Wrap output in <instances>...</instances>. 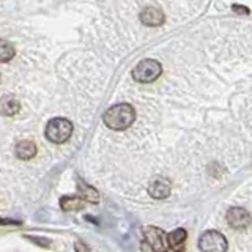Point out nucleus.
<instances>
[{"label": "nucleus", "mask_w": 252, "mask_h": 252, "mask_svg": "<svg viewBox=\"0 0 252 252\" xmlns=\"http://www.w3.org/2000/svg\"><path fill=\"white\" fill-rule=\"evenodd\" d=\"M164 252H181V251H178V248H167Z\"/></svg>", "instance_id": "18"}, {"label": "nucleus", "mask_w": 252, "mask_h": 252, "mask_svg": "<svg viewBox=\"0 0 252 252\" xmlns=\"http://www.w3.org/2000/svg\"><path fill=\"white\" fill-rule=\"evenodd\" d=\"M199 248L202 252H227L228 243L227 238L216 230H207L200 235Z\"/></svg>", "instance_id": "4"}, {"label": "nucleus", "mask_w": 252, "mask_h": 252, "mask_svg": "<svg viewBox=\"0 0 252 252\" xmlns=\"http://www.w3.org/2000/svg\"><path fill=\"white\" fill-rule=\"evenodd\" d=\"M148 194L158 200L167 199L170 195V181L162 177H156L148 186Z\"/></svg>", "instance_id": "7"}, {"label": "nucleus", "mask_w": 252, "mask_h": 252, "mask_svg": "<svg viewBox=\"0 0 252 252\" xmlns=\"http://www.w3.org/2000/svg\"><path fill=\"white\" fill-rule=\"evenodd\" d=\"M144 241L152 248L153 252H164L167 249V240H165V233L161 230L159 227L148 225L144 228Z\"/></svg>", "instance_id": "5"}, {"label": "nucleus", "mask_w": 252, "mask_h": 252, "mask_svg": "<svg viewBox=\"0 0 252 252\" xmlns=\"http://www.w3.org/2000/svg\"><path fill=\"white\" fill-rule=\"evenodd\" d=\"M71 134H73V123L66 118H52V120L47 123L46 126V137L47 140L54 142V144H63L66 142Z\"/></svg>", "instance_id": "3"}, {"label": "nucleus", "mask_w": 252, "mask_h": 252, "mask_svg": "<svg viewBox=\"0 0 252 252\" xmlns=\"http://www.w3.org/2000/svg\"><path fill=\"white\" fill-rule=\"evenodd\" d=\"M186 230L185 228H177V230L170 232L167 236H165V240H167V246L169 248H181L183 246V243L186 241Z\"/></svg>", "instance_id": "13"}, {"label": "nucleus", "mask_w": 252, "mask_h": 252, "mask_svg": "<svg viewBox=\"0 0 252 252\" xmlns=\"http://www.w3.org/2000/svg\"><path fill=\"white\" fill-rule=\"evenodd\" d=\"M162 74V66L158 60L145 59L140 60L136 66L132 68V79L140 84L155 82L158 77Z\"/></svg>", "instance_id": "2"}, {"label": "nucleus", "mask_w": 252, "mask_h": 252, "mask_svg": "<svg viewBox=\"0 0 252 252\" xmlns=\"http://www.w3.org/2000/svg\"><path fill=\"white\" fill-rule=\"evenodd\" d=\"M140 21L144 22L145 26L158 27V26H162V24H164L165 16H164V13L159 10V8L148 6V8H145V10L140 13Z\"/></svg>", "instance_id": "8"}, {"label": "nucleus", "mask_w": 252, "mask_h": 252, "mask_svg": "<svg viewBox=\"0 0 252 252\" xmlns=\"http://www.w3.org/2000/svg\"><path fill=\"white\" fill-rule=\"evenodd\" d=\"M74 248H76V252H92L90 248L87 246V244H85L84 241H76Z\"/></svg>", "instance_id": "15"}, {"label": "nucleus", "mask_w": 252, "mask_h": 252, "mask_svg": "<svg viewBox=\"0 0 252 252\" xmlns=\"http://www.w3.org/2000/svg\"><path fill=\"white\" fill-rule=\"evenodd\" d=\"M225 218H227V222L233 228H246L251 224V213L240 207H233L228 210Z\"/></svg>", "instance_id": "6"}, {"label": "nucleus", "mask_w": 252, "mask_h": 252, "mask_svg": "<svg viewBox=\"0 0 252 252\" xmlns=\"http://www.w3.org/2000/svg\"><path fill=\"white\" fill-rule=\"evenodd\" d=\"M21 104L18 98H14L13 94H5L0 98V114L5 117H13L19 112Z\"/></svg>", "instance_id": "9"}, {"label": "nucleus", "mask_w": 252, "mask_h": 252, "mask_svg": "<svg viewBox=\"0 0 252 252\" xmlns=\"http://www.w3.org/2000/svg\"><path fill=\"white\" fill-rule=\"evenodd\" d=\"M77 188H79V192H81V195H79V197H81L82 200L92 202V203H98L99 202V194H98V191L94 188L82 183V181H79Z\"/></svg>", "instance_id": "12"}, {"label": "nucleus", "mask_w": 252, "mask_h": 252, "mask_svg": "<svg viewBox=\"0 0 252 252\" xmlns=\"http://www.w3.org/2000/svg\"><path fill=\"white\" fill-rule=\"evenodd\" d=\"M233 10L235 11H240V13H244V14H249V10H248V8H244V6H233Z\"/></svg>", "instance_id": "17"}, {"label": "nucleus", "mask_w": 252, "mask_h": 252, "mask_svg": "<svg viewBox=\"0 0 252 252\" xmlns=\"http://www.w3.org/2000/svg\"><path fill=\"white\" fill-rule=\"evenodd\" d=\"M60 207L65 211H77L82 210L84 200L79 195H63L60 199Z\"/></svg>", "instance_id": "11"}, {"label": "nucleus", "mask_w": 252, "mask_h": 252, "mask_svg": "<svg viewBox=\"0 0 252 252\" xmlns=\"http://www.w3.org/2000/svg\"><path fill=\"white\" fill-rule=\"evenodd\" d=\"M14 57V46L10 41L0 39V63L10 62Z\"/></svg>", "instance_id": "14"}, {"label": "nucleus", "mask_w": 252, "mask_h": 252, "mask_svg": "<svg viewBox=\"0 0 252 252\" xmlns=\"http://www.w3.org/2000/svg\"><path fill=\"white\" fill-rule=\"evenodd\" d=\"M0 225H21V220H13V219H2V218H0Z\"/></svg>", "instance_id": "16"}, {"label": "nucleus", "mask_w": 252, "mask_h": 252, "mask_svg": "<svg viewBox=\"0 0 252 252\" xmlns=\"http://www.w3.org/2000/svg\"><path fill=\"white\" fill-rule=\"evenodd\" d=\"M134 120H136V110H134L131 104H126V102H120V104L109 107L104 117H102L104 125L114 131L128 129L134 123Z\"/></svg>", "instance_id": "1"}, {"label": "nucleus", "mask_w": 252, "mask_h": 252, "mask_svg": "<svg viewBox=\"0 0 252 252\" xmlns=\"http://www.w3.org/2000/svg\"><path fill=\"white\" fill-rule=\"evenodd\" d=\"M36 155V145L32 140H21L18 145H16V156L22 161L32 159Z\"/></svg>", "instance_id": "10"}]
</instances>
